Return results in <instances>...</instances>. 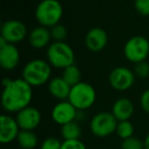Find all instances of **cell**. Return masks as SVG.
Segmentation results:
<instances>
[{"mask_svg":"<svg viewBox=\"0 0 149 149\" xmlns=\"http://www.w3.org/2000/svg\"><path fill=\"white\" fill-rule=\"evenodd\" d=\"M23 78L11 79V81L3 87L1 104L6 112L17 113L22 109L30 106L33 99V89Z\"/></svg>","mask_w":149,"mask_h":149,"instance_id":"cell-1","label":"cell"},{"mask_svg":"<svg viewBox=\"0 0 149 149\" xmlns=\"http://www.w3.org/2000/svg\"><path fill=\"white\" fill-rule=\"evenodd\" d=\"M51 65L49 62L37 58L26 63L22 72V78L32 87H39L51 80Z\"/></svg>","mask_w":149,"mask_h":149,"instance_id":"cell-2","label":"cell"},{"mask_svg":"<svg viewBox=\"0 0 149 149\" xmlns=\"http://www.w3.org/2000/svg\"><path fill=\"white\" fill-rule=\"evenodd\" d=\"M62 15L63 8L58 0H42L35 10V17L39 25L48 29L59 24Z\"/></svg>","mask_w":149,"mask_h":149,"instance_id":"cell-3","label":"cell"},{"mask_svg":"<svg viewBox=\"0 0 149 149\" xmlns=\"http://www.w3.org/2000/svg\"><path fill=\"white\" fill-rule=\"evenodd\" d=\"M47 61L55 68L64 70L74 64V52L65 42H52L47 48Z\"/></svg>","mask_w":149,"mask_h":149,"instance_id":"cell-4","label":"cell"},{"mask_svg":"<svg viewBox=\"0 0 149 149\" xmlns=\"http://www.w3.org/2000/svg\"><path fill=\"white\" fill-rule=\"evenodd\" d=\"M68 100L79 111H84L93 106L96 101V91L92 85L82 81L70 88Z\"/></svg>","mask_w":149,"mask_h":149,"instance_id":"cell-5","label":"cell"},{"mask_svg":"<svg viewBox=\"0 0 149 149\" xmlns=\"http://www.w3.org/2000/svg\"><path fill=\"white\" fill-rule=\"evenodd\" d=\"M118 123L111 111H100L90 120V131L95 137L105 138L116 133Z\"/></svg>","mask_w":149,"mask_h":149,"instance_id":"cell-6","label":"cell"},{"mask_svg":"<svg viewBox=\"0 0 149 149\" xmlns=\"http://www.w3.org/2000/svg\"><path fill=\"white\" fill-rule=\"evenodd\" d=\"M125 57L132 63L146 61L149 55V41L143 36H134L126 42L124 47Z\"/></svg>","mask_w":149,"mask_h":149,"instance_id":"cell-7","label":"cell"},{"mask_svg":"<svg viewBox=\"0 0 149 149\" xmlns=\"http://www.w3.org/2000/svg\"><path fill=\"white\" fill-rule=\"evenodd\" d=\"M136 74L126 66H118L109 74V84L112 89L124 92L131 89L135 83Z\"/></svg>","mask_w":149,"mask_h":149,"instance_id":"cell-8","label":"cell"},{"mask_svg":"<svg viewBox=\"0 0 149 149\" xmlns=\"http://www.w3.org/2000/svg\"><path fill=\"white\" fill-rule=\"evenodd\" d=\"M29 35L26 25L17 19H9L1 26V37L10 44H17Z\"/></svg>","mask_w":149,"mask_h":149,"instance_id":"cell-9","label":"cell"},{"mask_svg":"<svg viewBox=\"0 0 149 149\" xmlns=\"http://www.w3.org/2000/svg\"><path fill=\"white\" fill-rule=\"evenodd\" d=\"M79 110L74 107L68 100L59 101L53 106L51 111V118L55 124L59 126L74 122L77 120Z\"/></svg>","mask_w":149,"mask_h":149,"instance_id":"cell-10","label":"cell"},{"mask_svg":"<svg viewBox=\"0 0 149 149\" xmlns=\"http://www.w3.org/2000/svg\"><path fill=\"white\" fill-rule=\"evenodd\" d=\"M15 120L21 130L34 131L41 124L42 114L38 108L30 105L17 112Z\"/></svg>","mask_w":149,"mask_h":149,"instance_id":"cell-11","label":"cell"},{"mask_svg":"<svg viewBox=\"0 0 149 149\" xmlns=\"http://www.w3.org/2000/svg\"><path fill=\"white\" fill-rule=\"evenodd\" d=\"M21 128L15 118L2 114L0 118V142L1 144H9L17 139Z\"/></svg>","mask_w":149,"mask_h":149,"instance_id":"cell-12","label":"cell"},{"mask_svg":"<svg viewBox=\"0 0 149 149\" xmlns=\"http://www.w3.org/2000/svg\"><path fill=\"white\" fill-rule=\"evenodd\" d=\"M108 36L105 30L99 27L90 29L85 37V45L88 50L92 52H99L106 47Z\"/></svg>","mask_w":149,"mask_h":149,"instance_id":"cell-13","label":"cell"},{"mask_svg":"<svg viewBox=\"0 0 149 149\" xmlns=\"http://www.w3.org/2000/svg\"><path fill=\"white\" fill-rule=\"evenodd\" d=\"M21 60L19 50L15 44L7 43L0 47V65L5 70H13Z\"/></svg>","mask_w":149,"mask_h":149,"instance_id":"cell-14","label":"cell"},{"mask_svg":"<svg viewBox=\"0 0 149 149\" xmlns=\"http://www.w3.org/2000/svg\"><path fill=\"white\" fill-rule=\"evenodd\" d=\"M28 41L30 45L35 49L48 48L52 41L50 29L43 26L34 28L28 35Z\"/></svg>","mask_w":149,"mask_h":149,"instance_id":"cell-15","label":"cell"},{"mask_svg":"<svg viewBox=\"0 0 149 149\" xmlns=\"http://www.w3.org/2000/svg\"><path fill=\"white\" fill-rule=\"evenodd\" d=\"M134 111H135L134 104H133V102L129 98L126 97H122L116 99L113 102L111 107V113L118 120V122L130 120V118L134 114Z\"/></svg>","mask_w":149,"mask_h":149,"instance_id":"cell-16","label":"cell"},{"mask_svg":"<svg viewBox=\"0 0 149 149\" xmlns=\"http://www.w3.org/2000/svg\"><path fill=\"white\" fill-rule=\"evenodd\" d=\"M70 86L62 79V77H56L48 82V92L52 97L62 101L68 100L70 92Z\"/></svg>","mask_w":149,"mask_h":149,"instance_id":"cell-17","label":"cell"},{"mask_svg":"<svg viewBox=\"0 0 149 149\" xmlns=\"http://www.w3.org/2000/svg\"><path fill=\"white\" fill-rule=\"evenodd\" d=\"M17 141L22 149H35L39 142L35 132L28 130H21Z\"/></svg>","mask_w":149,"mask_h":149,"instance_id":"cell-18","label":"cell"},{"mask_svg":"<svg viewBox=\"0 0 149 149\" xmlns=\"http://www.w3.org/2000/svg\"><path fill=\"white\" fill-rule=\"evenodd\" d=\"M60 134L63 140H79L82 136L81 126L77 120L68 123V124L61 126Z\"/></svg>","mask_w":149,"mask_h":149,"instance_id":"cell-19","label":"cell"},{"mask_svg":"<svg viewBox=\"0 0 149 149\" xmlns=\"http://www.w3.org/2000/svg\"><path fill=\"white\" fill-rule=\"evenodd\" d=\"M61 77L70 87L82 82V72L80 68L74 64H72V65L62 70Z\"/></svg>","mask_w":149,"mask_h":149,"instance_id":"cell-20","label":"cell"},{"mask_svg":"<svg viewBox=\"0 0 149 149\" xmlns=\"http://www.w3.org/2000/svg\"><path fill=\"white\" fill-rule=\"evenodd\" d=\"M116 135L120 137L122 140L128 139L133 137L134 135V126L130 120H122L118 123L116 126Z\"/></svg>","mask_w":149,"mask_h":149,"instance_id":"cell-21","label":"cell"},{"mask_svg":"<svg viewBox=\"0 0 149 149\" xmlns=\"http://www.w3.org/2000/svg\"><path fill=\"white\" fill-rule=\"evenodd\" d=\"M50 33L53 42H63L68 37V31L66 28L61 24H57L54 27L50 28Z\"/></svg>","mask_w":149,"mask_h":149,"instance_id":"cell-22","label":"cell"},{"mask_svg":"<svg viewBox=\"0 0 149 149\" xmlns=\"http://www.w3.org/2000/svg\"><path fill=\"white\" fill-rule=\"evenodd\" d=\"M122 149H145L144 141L140 140L137 137H131V138L125 139L122 141L120 144Z\"/></svg>","mask_w":149,"mask_h":149,"instance_id":"cell-23","label":"cell"},{"mask_svg":"<svg viewBox=\"0 0 149 149\" xmlns=\"http://www.w3.org/2000/svg\"><path fill=\"white\" fill-rule=\"evenodd\" d=\"M62 142L56 137H47L44 139L40 149H61Z\"/></svg>","mask_w":149,"mask_h":149,"instance_id":"cell-24","label":"cell"},{"mask_svg":"<svg viewBox=\"0 0 149 149\" xmlns=\"http://www.w3.org/2000/svg\"><path fill=\"white\" fill-rule=\"evenodd\" d=\"M134 72L137 77L141 78V79L147 78L149 76V63L146 61H142L135 64Z\"/></svg>","mask_w":149,"mask_h":149,"instance_id":"cell-25","label":"cell"},{"mask_svg":"<svg viewBox=\"0 0 149 149\" xmlns=\"http://www.w3.org/2000/svg\"><path fill=\"white\" fill-rule=\"evenodd\" d=\"M135 8L143 17L149 15V0H135Z\"/></svg>","mask_w":149,"mask_h":149,"instance_id":"cell-26","label":"cell"},{"mask_svg":"<svg viewBox=\"0 0 149 149\" xmlns=\"http://www.w3.org/2000/svg\"><path fill=\"white\" fill-rule=\"evenodd\" d=\"M61 149H87L86 145L81 140H63Z\"/></svg>","mask_w":149,"mask_h":149,"instance_id":"cell-27","label":"cell"},{"mask_svg":"<svg viewBox=\"0 0 149 149\" xmlns=\"http://www.w3.org/2000/svg\"><path fill=\"white\" fill-rule=\"evenodd\" d=\"M140 105L143 111L149 113V89L145 90L140 96Z\"/></svg>","mask_w":149,"mask_h":149,"instance_id":"cell-28","label":"cell"},{"mask_svg":"<svg viewBox=\"0 0 149 149\" xmlns=\"http://www.w3.org/2000/svg\"><path fill=\"white\" fill-rule=\"evenodd\" d=\"M144 146H145V149H149V133L146 135L144 139Z\"/></svg>","mask_w":149,"mask_h":149,"instance_id":"cell-29","label":"cell"}]
</instances>
